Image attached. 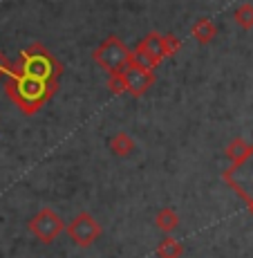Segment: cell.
<instances>
[{
	"instance_id": "cell-6",
	"label": "cell",
	"mask_w": 253,
	"mask_h": 258,
	"mask_svg": "<svg viewBox=\"0 0 253 258\" xmlns=\"http://www.w3.org/2000/svg\"><path fill=\"white\" fill-rule=\"evenodd\" d=\"M251 209H253V205H251Z\"/></svg>"
},
{
	"instance_id": "cell-1",
	"label": "cell",
	"mask_w": 253,
	"mask_h": 258,
	"mask_svg": "<svg viewBox=\"0 0 253 258\" xmlns=\"http://www.w3.org/2000/svg\"><path fill=\"white\" fill-rule=\"evenodd\" d=\"M7 92L12 94V99L23 108L25 112H32L49 97V92H52V83L43 81V79L25 77V74L14 72V74H9Z\"/></svg>"
},
{
	"instance_id": "cell-4",
	"label": "cell",
	"mask_w": 253,
	"mask_h": 258,
	"mask_svg": "<svg viewBox=\"0 0 253 258\" xmlns=\"http://www.w3.org/2000/svg\"><path fill=\"white\" fill-rule=\"evenodd\" d=\"M69 234H72V238L78 242V245H88V242H92L94 238H97L99 229L94 227L92 220H78L76 225L69 227Z\"/></svg>"
},
{
	"instance_id": "cell-2",
	"label": "cell",
	"mask_w": 253,
	"mask_h": 258,
	"mask_svg": "<svg viewBox=\"0 0 253 258\" xmlns=\"http://www.w3.org/2000/svg\"><path fill=\"white\" fill-rule=\"evenodd\" d=\"M16 72L25 74V77L43 79V81L52 83V79H56V74H58V66H56V61H54V58L45 52V49L34 45V47H29L27 52H23Z\"/></svg>"
},
{
	"instance_id": "cell-5",
	"label": "cell",
	"mask_w": 253,
	"mask_h": 258,
	"mask_svg": "<svg viewBox=\"0 0 253 258\" xmlns=\"http://www.w3.org/2000/svg\"><path fill=\"white\" fill-rule=\"evenodd\" d=\"M3 74H7V63H5V56L0 54V77H3Z\"/></svg>"
},
{
	"instance_id": "cell-3",
	"label": "cell",
	"mask_w": 253,
	"mask_h": 258,
	"mask_svg": "<svg viewBox=\"0 0 253 258\" xmlns=\"http://www.w3.org/2000/svg\"><path fill=\"white\" fill-rule=\"evenodd\" d=\"M226 180H229V184L235 188L249 205H253V148L246 151V155L240 157V160L229 168Z\"/></svg>"
}]
</instances>
